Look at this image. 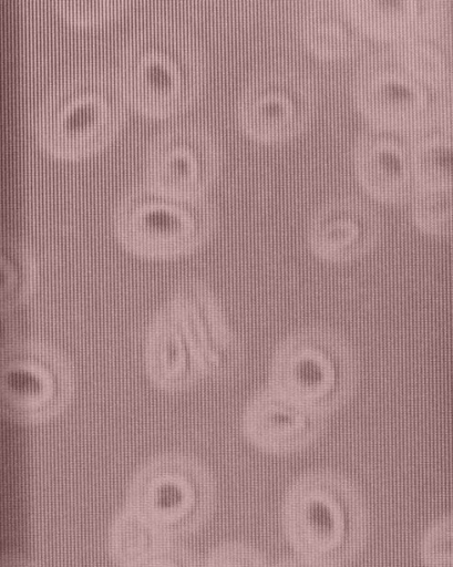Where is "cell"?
I'll use <instances>...</instances> for the list:
<instances>
[{
    "instance_id": "cell-25",
    "label": "cell",
    "mask_w": 453,
    "mask_h": 567,
    "mask_svg": "<svg viewBox=\"0 0 453 567\" xmlns=\"http://www.w3.org/2000/svg\"><path fill=\"white\" fill-rule=\"evenodd\" d=\"M269 567H325V566L311 563V561L300 558L298 556H294V557H288V558L278 560L277 563L270 565Z\"/></svg>"
},
{
    "instance_id": "cell-12",
    "label": "cell",
    "mask_w": 453,
    "mask_h": 567,
    "mask_svg": "<svg viewBox=\"0 0 453 567\" xmlns=\"http://www.w3.org/2000/svg\"><path fill=\"white\" fill-rule=\"evenodd\" d=\"M323 416L268 386L248 403L241 427L256 447L288 454L307 447L322 434Z\"/></svg>"
},
{
    "instance_id": "cell-18",
    "label": "cell",
    "mask_w": 453,
    "mask_h": 567,
    "mask_svg": "<svg viewBox=\"0 0 453 567\" xmlns=\"http://www.w3.org/2000/svg\"><path fill=\"white\" fill-rule=\"evenodd\" d=\"M164 540L148 522L126 507L112 522L107 548L116 565L128 567L154 553Z\"/></svg>"
},
{
    "instance_id": "cell-13",
    "label": "cell",
    "mask_w": 453,
    "mask_h": 567,
    "mask_svg": "<svg viewBox=\"0 0 453 567\" xmlns=\"http://www.w3.org/2000/svg\"><path fill=\"white\" fill-rule=\"evenodd\" d=\"M353 163L360 183L380 199L400 202L419 187L409 144L389 130L364 128L354 143Z\"/></svg>"
},
{
    "instance_id": "cell-24",
    "label": "cell",
    "mask_w": 453,
    "mask_h": 567,
    "mask_svg": "<svg viewBox=\"0 0 453 567\" xmlns=\"http://www.w3.org/2000/svg\"><path fill=\"white\" fill-rule=\"evenodd\" d=\"M0 567H37V565L19 555L0 554Z\"/></svg>"
},
{
    "instance_id": "cell-17",
    "label": "cell",
    "mask_w": 453,
    "mask_h": 567,
    "mask_svg": "<svg viewBox=\"0 0 453 567\" xmlns=\"http://www.w3.org/2000/svg\"><path fill=\"white\" fill-rule=\"evenodd\" d=\"M410 146L411 166L419 187H452L450 128L421 130Z\"/></svg>"
},
{
    "instance_id": "cell-16",
    "label": "cell",
    "mask_w": 453,
    "mask_h": 567,
    "mask_svg": "<svg viewBox=\"0 0 453 567\" xmlns=\"http://www.w3.org/2000/svg\"><path fill=\"white\" fill-rule=\"evenodd\" d=\"M348 14L364 33L383 39H398L423 16L418 0H344Z\"/></svg>"
},
{
    "instance_id": "cell-19",
    "label": "cell",
    "mask_w": 453,
    "mask_h": 567,
    "mask_svg": "<svg viewBox=\"0 0 453 567\" xmlns=\"http://www.w3.org/2000/svg\"><path fill=\"white\" fill-rule=\"evenodd\" d=\"M412 218L428 234L452 233V187H418L412 195Z\"/></svg>"
},
{
    "instance_id": "cell-7",
    "label": "cell",
    "mask_w": 453,
    "mask_h": 567,
    "mask_svg": "<svg viewBox=\"0 0 453 567\" xmlns=\"http://www.w3.org/2000/svg\"><path fill=\"white\" fill-rule=\"evenodd\" d=\"M433 86L409 71L391 51L367 56L354 72L352 96L374 126L389 131H421L441 115Z\"/></svg>"
},
{
    "instance_id": "cell-20",
    "label": "cell",
    "mask_w": 453,
    "mask_h": 567,
    "mask_svg": "<svg viewBox=\"0 0 453 567\" xmlns=\"http://www.w3.org/2000/svg\"><path fill=\"white\" fill-rule=\"evenodd\" d=\"M452 518L434 520L420 540V558L425 567H452Z\"/></svg>"
},
{
    "instance_id": "cell-6",
    "label": "cell",
    "mask_w": 453,
    "mask_h": 567,
    "mask_svg": "<svg viewBox=\"0 0 453 567\" xmlns=\"http://www.w3.org/2000/svg\"><path fill=\"white\" fill-rule=\"evenodd\" d=\"M214 223L208 203L153 189L137 190L120 204L116 231L131 251L153 258L188 252L210 234Z\"/></svg>"
},
{
    "instance_id": "cell-9",
    "label": "cell",
    "mask_w": 453,
    "mask_h": 567,
    "mask_svg": "<svg viewBox=\"0 0 453 567\" xmlns=\"http://www.w3.org/2000/svg\"><path fill=\"white\" fill-rule=\"evenodd\" d=\"M70 393L63 361L47 348H18L0 370V405L13 419L38 423L55 415Z\"/></svg>"
},
{
    "instance_id": "cell-21",
    "label": "cell",
    "mask_w": 453,
    "mask_h": 567,
    "mask_svg": "<svg viewBox=\"0 0 453 567\" xmlns=\"http://www.w3.org/2000/svg\"><path fill=\"white\" fill-rule=\"evenodd\" d=\"M202 567H269L265 556L241 542H225L212 549Z\"/></svg>"
},
{
    "instance_id": "cell-2",
    "label": "cell",
    "mask_w": 453,
    "mask_h": 567,
    "mask_svg": "<svg viewBox=\"0 0 453 567\" xmlns=\"http://www.w3.org/2000/svg\"><path fill=\"white\" fill-rule=\"evenodd\" d=\"M349 343L325 327H308L285 338L272 357L269 386L319 413L342 406L357 383Z\"/></svg>"
},
{
    "instance_id": "cell-23",
    "label": "cell",
    "mask_w": 453,
    "mask_h": 567,
    "mask_svg": "<svg viewBox=\"0 0 453 567\" xmlns=\"http://www.w3.org/2000/svg\"><path fill=\"white\" fill-rule=\"evenodd\" d=\"M128 567H199L186 549L166 543L151 555Z\"/></svg>"
},
{
    "instance_id": "cell-14",
    "label": "cell",
    "mask_w": 453,
    "mask_h": 567,
    "mask_svg": "<svg viewBox=\"0 0 453 567\" xmlns=\"http://www.w3.org/2000/svg\"><path fill=\"white\" fill-rule=\"evenodd\" d=\"M395 58L429 85L441 89L452 78V40L447 17L429 4L421 19L394 40Z\"/></svg>"
},
{
    "instance_id": "cell-22",
    "label": "cell",
    "mask_w": 453,
    "mask_h": 567,
    "mask_svg": "<svg viewBox=\"0 0 453 567\" xmlns=\"http://www.w3.org/2000/svg\"><path fill=\"white\" fill-rule=\"evenodd\" d=\"M61 11L79 23L97 22L111 16L117 6L114 1H68L60 2Z\"/></svg>"
},
{
    "instance_id": "cell-8",
    "label": "cell",
    "mask_w": 453,
    "mask_h": 567,
    "mask_svg": "<svg viewBox=\"0 0 453 567\" xmlns=\"http://www.w3.org/2000/svg\"><path fill=\"white\" fill-rule=\"evenodd\" d=\"M315 107L309 79L291 69H268L244 86L237 106L238 122L251 137L286 140L302 131Z\"/></svg>"
},
{
    "instance_id": "cell-5",
    "label": "cell",
    "mask_w": 453,
    "mask_h": 567,
    "mask_svg": "<svg viewBox=\"0 0 453 567\" xmlns=\"http://www.w3.org/2000/svg\"><path fill=\"white\" fill-rule=\"evenodd\" d=\"M215 484L197 461L177 454L154 458L133 477L127 506L164 538L189 535L209 518L215 504Z\"/></svg>"
},
{
    "instance_id": "cell-10",
    "label": "cell",
    "mask_w": 453,
    "mask_h": 567,
    "mask_svg": "<svg viewBox=\"0 0 453 567\" xmlns=\"http://www.w3.org/2000/svg\"><path fill=\"white\" fill-rule=\"evenodd\" d=\"M218 167V148L212 136L195 126L171 128L151 146L147 179L153 190L183 198L198 197Z\"/></svg>"
},
{
    "instance_id": "cell-15",
    "label": "cell",
    "mask_w": 453,
    "mask_h": 567,
    "mask_svg": "<svg viewBox=\"0 0 453 567\" xmlns=\"http://www.w3.org/2000/svg\"><path fill=\"white\" fill-rule=\"evenodd\" d=\"M298 29L303 43L315 53L327 58H341L356 52L364 35L342 1L310 3L301 12Z\"/></svg>"
},
{
    "instance_id": "cell-1",
    "label": "cell",
    "mask_w": 453,
    "mask_h": 567,
    "mask_svg": "<svg viewBox=\"0 0 453 567\" xmlns=\"http://www.w3.org/2000/svg\"><path fill=\"white\" fill-rule=\"evenodd\" d=\"M281 525L296 556L325 567H343L360 556L369 534L359 488L330 470L307 472L284 496Z\"/></svg>"
},
{
    "instance_id": "cell-3",
    "label": "cell",
    "mask_w": 453,
    "mask_h": 567,
    "mask_svg": "<svg viewBox=\"0 0 453 567\" xmlns=\"http://www.w3.org/2000/svg\"><path fill=\"white\" fill-rule=\"evenodd\" d=\"M123 96L109 79L83 74L63 81L41 104L37 133L42 146L65 158L87 155L117 132Z\"/></svg>"
},
{
    "instance_id": "cell-11",
    "label": "cell",
    "mask_w": 453,
    "mask_h": 567,
    "mask_svg": "<svg viewBox=\"0 0 453 567\" xmlns=\"http://www.w3.org/2000/svg\"><path fill=\"white\" fill-rule=\"evenodd\" d=\"M382 220L379 212L357 196H338L312 213L307 241L319 258L332 262L357 259L379 241Z\"/></svg>"
},
{
    "instance_id": "cell-4",
    "label": "cell",
    "mask_w": 453,
    "mask_h": 567,
    "mask_svg": "<svg viewBox=\"0 0 453 567\" xmlns=\"http://www.w3.org/2000/svg\"><path fill=\"white\" fill-rule=\"evenodd\" d=\"M203 64L196 47L178 32L156 29L137 37L121 68L124 95L141 112L173 114L196 96Z\"/></svg>"
}]
</instances>
